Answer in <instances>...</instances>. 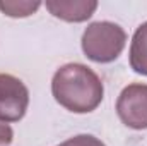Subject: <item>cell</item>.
<instances>
[{
	"label": "cell",
	"mask_w": 147,
	"mask_h": 146,
	"mask_svg": "<svg viewBox=\"0 0 147 146\" xmlns=\"http://www.w3.org/2000/svg\"><path fill=\"white\" fill-rule=\"evenodd\" d=\"M51 95L58 105L74 113H89L96 110L105 96V86L99 76L84 64H65L51 79Z\"/></svg>",
	"instance_id": "1"
},
{
	"label": "cell",
	"mask_w": 147,
	"mask_h": 146,
	"mask_svg": "<svg viewBox=\"0 0 147 146\" xmlns=\"http://www.w3.org/2000/svg\"><path fill=\"white\" fill-rule=\"evenodd\" d=\"M80 45L84 55L89 60L98 64H110L121 55L127 45V33L121 26L110 21L91 23L82 33Z\"/></svg>",
	"instance_id": "2"
},
{
	"label": "cell",
	"mask_w": 147,
	"mask_h": 146,
	"mask_svg": "<svg viewBox=\"0 0 147 146\" xmlns=\"http://www.w3.org/2000/svg\"><path fill=\"white\" fill-rule=\"evenodd\" d=\"M116 113L127 127L147 129V84L134 83L125 86L116 100Z\"/></svg>",
	"instance_id": "3"
},
{
	"label": "cell",
	"mask_w": 147,
	"mask_h": 146,
	"mask_svg": "<svg viewBox=\"0 0 147 146\" xmlns=\"http://www.w3.org/2000/svg\"><path fill=\"white\" fill-rule=\"evenodd\" d=\"M28 105L26 84L12 74H0V122H19L26 115Z\"/></svg>",
	"instance_id": "4"
},
{
	"label": "cell",
	"mask_w": 147,
	"mask_h": 146,
	"mask_svg": "<svg viewBox=\"0 0 147 146\" xmlns=\"http://www.w3.org/2000/svg\"><path fill=\"white\" fill-rule=\"evenodd\" d=\"M45 5L53 17L67 23H84L98 9L96 0H48Z\"/></svg>",
	"instance_id": "5"
},
{
	"label": "cell",
	"mask_w": 147,
	"mask_h": 146,
	"mask_svg": "<svg viewBox=\"0 0 147 146\" xmlns=\"http://www.w3.org/2000/svg\"><path fill=\"white\" fill-rule=\"evenodd\" d=\"M130 67L134 72L147 76V21L142 23L130 43Z\"/></svg>",
	"instance_id": "6"
},
{
	"label": "cell",
	"mask_w": 147,
	"mask_h": 146,
	"mask_svg": "<svg viewBox=\"0 0 147 146\" xmlns=\"http://www.w3.org/2000/svg\"><path fill=\"white\" fill-rule=\"evenodd\" d=\"M41 7L38 0H0V12L7 17H29Z\"/></svg>",
	"instance_id": "7"
},
{
	"label": "cell",
	"mask_w": 147,
	"mask_h": 146,
	"mask_svg": "<svg viewBox=\"0 0 147 146\" xmlns=\"http://www.w3.org/2000/svg\"><path fill=\"white\" fill-rule=\"evenodd\" d=\"M58 146H106L101 139L91 136V134H79V136H74L70 139L60 143Z\"/></svg>",
	"instance_id": "8"
},
{
	"label": "cell",
	"mask_w": 147,
	"mask_h": 146,
	"mask_svg": "<svg viewBox=\"0 0 147 146\" xmlns=\"http://www.w3.org/2000/svg\"><path fill=\"white\" fill-rule=\"evenodd\" d=\"M14 139V131L9 124L0 122V146H7L12 143Z\"/></svg>",
	"instance_id": "9"
}]
</instances>
